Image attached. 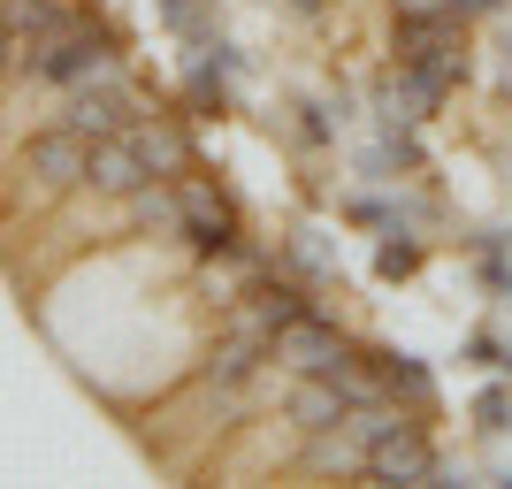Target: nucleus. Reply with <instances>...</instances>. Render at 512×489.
Listing matches in <instances>:
<instances>
[{"mask_svg":"<svg viewBox=\"0 0 512 489\" xmlns=\"http://www.w3.org/2000/svg\"><path fill=\"white\" fill-rule=\"evenodd\" d=\"M176 237H184L192 253H207V260L237 253V207L214 192V184L184 176V184H176Z\"/></svg>","mask_w":512,"mask_h":489,"instance_id":"f03ea898","label":"nucleus"},{"mask_svg":"<svg viewBox=\"0 0 512 489\" xmlns=\"http://www.w3.org/2000/svg\"><path fill=\"white\" fill-rule=\"evenodd\" d=\"M260 360H276V337H268L260 321H237L230 337L207 352V383L214 390H237V383H253V375H260Z\"/></svg>","mask_w":512,"mask_h":489,"instance_id":"0eeeda50","label":"nucleus"},{"mask_svg":"<svg viewBox=\"0 0 512 489\" xmlns=\"http://www.w3.org/2000/svg\"><path fill=\"white\" fill-rule=\"evenodd\" d=\"M138 115H146V107H138L130 85H115V69L92 77V85H69V107H62V123L85 130V138H115V130H130Z\"/></svg>","mask_w":512,"mask_h":489,"instance_id":"39448f33","label":"nucleus"},{"mask_svg":"<svg viewBox=\"0 0 512 489\" xmlns=\"http://www.w3.org/2000/svg\"><path fill=\"white\" fill-rule=\"evenodd\" d=\"M299 146H329V138H337V130H329V115H321V107H299Z\"/></svg>","mask_w":512,"mask_h":489,"instance_id":"ddd939ff","label":"nucleus"},{"mask_svg":"<svg viewBox=\"0 0 512 489\" xmlns=\"http://www.w3.org/2000/svg\"><path fill=\"white\" fill-rule=\"evenodd\" d=\"M291 8H299V16H321V8H329V0H291Z\"/></svg>","mask_w":512,"mask_h":489,"instance_id":"a211bd4d","label":"nucleus"},{"mask_svg":"<svg viewBox=\"0 0 512 489\" xmlns=\"http://www.w3.org/2000/svg\"><path fill=\"white\" fill-rule=\"evenodd\" d=\"M474 268H482L497 291H512V253H505V237H474Z\"/></svg>","mask_w":512,"mask_h":489,"instance_id":"f8f14e48","label":"nucleus"},{"mask_svg":"<svg viewBox=\"0 0 512 489\" xmlns=\"http://www.w3.org/2000/svg\"><path fill=\"white\" fill-rule=\"evenodd\" d=\"M444 8H459V16H497L505 0H444Z\"/></svg>","mask_w":512,"mask_h":489,"instance_id":"f3484780","label":"nucleus"},{"mask_svg":"<svg viewBox=\"0 0 512 489\" xmlns=\"http://www.w3.org/2000/svg\"><path fill=\"white\" fill-rule=\"evenodd\" d=\"M16 69H31V77H46V85H92V77L115 69V39H107L92 16L62 8V16H46L39 31H23Z\"/></svg>","mask_w":512,"mask_h":489,"instance_id":"f257e3e1","label":"nucleus"},{"mask_svg":"<svg viewBox=\"0 0 512 489\" xmlns=\"http://www.w3.org/2000/svg\"><path fill=\"white\" fill-rule=\"evenodd\" d=\"M138 123H146V115H138ZM138 123H130V130H115V138H92V192L130 199L138 184H153V176H161V161L146 153Z\"/></svg>","mask_w":512,"mask_h":489,"instance_id":"423d86ee","label":"nucleus"},{"mask_svg":"<svg viewBox=\"0 0 512 489\" xmlns=\"http://www.w3.org/2000/svg\"><path fill=\"white\" fill-rule=\"evenodd\" d=\"M467 367H505V344H497L490 329H474L467 337Z\"/></svg>","mask_w":512,"mask_h":489,"instance_id":"4468645a","label":"nucleus"},{"mask_svg":"<svg viewBox=\"0 0 512 489\" xmlns=\"http://www.w3.org/2000/svg\"><path fill=\"white\" fill-rule=\"evenodd\" d=\"M16 54H23V46H16V23H8V8H0V77L16 69Z\"/></svg>","mask_w":512,"mask_h":489,"instance_id":"dca6fc26","label":"nucleus"},{"mask_svg":"<svg viewBox=\"0 0 512 489\" xmlns=\"http://www.w3.org/2000/svg\"><path fill=\"white\" fill-rule=\"evenodd\" d=\"M23 169L39 176V192H85V184H92V138H85V130H69V123H54V130L31 138Z\"/></svg>","mask_w":512,"mask_h":489,"instance_id":"20e7f679","label":"nucleus"},{"mask_svg":"<svg viewBox=\"0 0 512 489\" xmlns=\"http://www.w3.org/2000/svg\"><path fill=\"white\" fill-rule=\"evenodd\" d=\"M161 23L192 46H214V0H161Z\"/></svg>","mask_w":512,"mask_h":489,"instance_id":"9d476101","label":"nucleus"},{"mask_svg":"<svg viewBox=\"0 0 512 489\" xmlns=\"http://www.w3.org/2000/svg\"><path fill=\"white\" fill-rule=\"evenodd\" d=\"M482 421H490V428L512 421V390H482Z\"/></svg>","mask_w":512,"mask_h":489,"instance_id":"2eb2a0df","label":"nucleus"},{"mask_svg":"<svg viewBox=\"0 0 512 489\" xmlns=\"http://www.w3.org/2000/svg\"><path fill=\"white\" fill-rule=\"evenodd\" d=\"M505 375H512V352H505Z\"/></svg>","mask_w":512,"mask_h":489,"instance_id":"6ab92c4d","label":"nucleus"},{"mask_svg":"<svg viewBox=\"0 0 512 489\" xmlns=\"http://www.w3.org/2000/svg\"><path fill=\"white\" fill-rule=\"evenodd\" d=\"M367 367H375V383H383L390 398H413V405L436 398V375H428L413 352H367Z\"/></svg>","mask_w":512,"mask_h":489,"instance_id":"6e6552de","label":"nucleus"},{"mask_svg":"<svg viewBox=\"0 0 512 489\" xmlns=\"http://www.w3.org/2000/svg\"><path fill=\"white\" fill-rule=\"evenodd\" d=\"M360 474L367 482H436V444H428L421 436V421H398V428H383V436H375V444H367V459H360Z\"/></svg>","mask_w":512,"mask_h":489,"instance_id":"7ed1b4c3","label":"nucleus"},{"mask_svg":"<svg viewBox=\"0 0 512 489\" xmlns=\"http://www.w3.org/2000/svg\"><path fill=\"white\" fill-rule=\"evenodd\" d=\"M375 268H383V276H413V268H421V237H413V230H390L383 245H375Z\"/></svg>","mask_w":512,"mask_h":489,"instance_id":"9b49d317","label":"nucleus"},{"mask_svg":"<svg viewBox=\"0 0 512 489\" xmlns=\"http://www.w3.org/2000/svg\"><path fill=\"white\" fill-rule=\"evenodd\" d=\"M299 314H314V306H306V291H291V283H260L253 306H245V321H260L268 337H283V329H291Z\"/></svg>","mask_w":512,"mask_h":489,"instance_id":"1a4fd4ad","label":"nucleus"}]
</instances>
